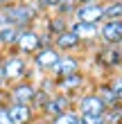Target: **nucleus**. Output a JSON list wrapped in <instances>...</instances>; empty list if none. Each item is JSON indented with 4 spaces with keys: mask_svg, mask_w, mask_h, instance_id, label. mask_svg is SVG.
<instances>
[{
    "mask_svg": "<svg viewBox=\"0 0 122 124\" xmlns=\"http://www.w3.org/2000/svg\"><path fill=\"white\" fill-rule=\"evenodd\" d=\"M0 72H2V81L5 79L7 81H20L27 72V61L18 54H11L7 59H2V70Z\"/></svg>",
    "mask_w": 122,
    "mask_h": 124,
    "instance_id": "obj_1",
    "label": "nucleus"
},
{
    "mask_svg": "<svg viewBox=\"0 0 122 124\" xmlns=\"http://www.w3.org/2000/svg\"><path fill=\"white\" fill-rule=\"evenodd\" d=\"M75 18L77 23H88V25H97L104 18V7L93 2V5H77L75 7Z\"/></svg>",
    "mask_w": 122,
    "mask_h": 124,
    "instance_id": "obj_2",
    "label": "nucleus"
},
{
    "mask_svg": "<svg viewBox=\"0 0 122 124\" xmlns=\"http://www.w3.org/2000/svg\"><path fill=\"white\" fill-rule=\"evenodd\" d=\"M16 45L23 54H36L41 50V36L34 32V30H20L18 32V39H16Z\"/></svg>",
    "mask_w": 122,
    "mask_h": 124,
    "instance_id": "obj_3",
    "label": "nucleus"
},
{
    "mask_svg": "<svg viewBox=\"0 0 122 124\" xmlns=\"http://www.w3.org/2000/svg\"><path fill=\"white\" fill-rule=\"evenodd\" d=\"M99 36L109 45H120L122 43V20H106L99 27Z\"/></svg>",
    "mask_w": 122,
    "mask_h": 124,
    "instance_id": "obj_4",
    "label": "nucleus"
},
{
    "mask_svg": "<svg viewBox=\"0 0 122 124\" xmlns=\"http://www.w3.org/2000/svg\"><path fill=\"white\" fill-rule=\"evenodd\" d=\"M61 56L57 52L54 47H41L36 54H34V65H36L39 70H52L57 61H59Z\"/></svg>",
    "mask_w": 122,
    "mask_h": 124,
    "instance_id": "obj_5",
    "label": "nucleus"
},
{
    "mask_svg": "<svg viewBox=\"0 0 122 124\" xmlns=\"http://www.w3.org/2000/svg\"><path fill=\"white\" fill-rule=\"evenodd\" d=\"M70 111V97L68 95H52L48 99V104L43 106V113L50 115V117H57V115Z\"/></svg>",
    "mask_w": 122,
    "mask_h": 124,
    "instance_id": "obj_6",
    "label": "nucleus"
},
{
    "mask_svg": "<svg viewBox=\"0 0 122 124\" xmlns=\"http://www.w3.org/2000/svg\"><path fill=\"white\" fill-rule=\"evenodd\" d=\"M79 113L81 115H104L106 108L97 95H86L79 99Z\"/></svg>",
    "mask_w": 122,
    "mask_h": 124,
    "instance_id": "obj_7",
    "label": "nucleus"
},
{
    "mask_svg": "<svg viewBox=\"0 0 122 124\" xmlns=\"http://www.w3.org/2000/svg\"><path fill=\"white\" fill-rule=\"evenodd\" d=\"M34 95H36V88H34L32 84H16L11 88V99L14 104H25L30 106L34 101Z\"/></svg>",
    "mask_w": 122,
    "mask_h": 124,
    "instance_id": "obj_8",
    "label": "nucleus"
},
{
    "mask_svg": "<svg viewBox=\"0 0 122 124\" xmlns=\"http://www.w3.org/2000/svg\"><path fill=\"white\" fill-rule=\"evenodd\" d=\"M77 68H79V61H77L75 56H61V59L57 61V65L52 68V72L59 79H63L68 75H77Z\"/></svg>",
    "mask_w": 122,
    "mask_h": 124,
    "instance_id": "obj_9",
    "label": "nucleus"
},
{
    "mask_svg": "<svg viewBox=\"0 0 122 124\" xmlns=\"http://www.w3.org/2000/svg\"><path fill=\"white\" fill-rule=\"evenodd\" d=\"M70 32H73L77 39L81 41H93L99 36V27L97 25H88V23H73V27H70Z\"/></svg>",
    "mask_w": 122,
    "mask_h": 124,
    "instance_id": "obj_10",
    "label": "nucleus"
},
{
    "mask_svg": "<svg viewBox=\"0 0 122 124\" xmlns=\"http://www.w3.org/2000/svg\"><path fill=\"white\" fill-rule=\"evenodd\" d=\"M7 111H9L11 124H30L32 122V108L25 104H11Z\"/></svg>",
    "mask_w": 122,
    "mask_h": 124,
    "instance_id": "obj_11",
    "label": "nucleus"
},
{
    "mask_svg": "<svg viewBox=\"0 0 122 124\" xmlns=\"http://www.w3.org/2000/svg\"><path fill=\"white\" fill-rule=\"evenodd\" d=\"M54 43H57V47H59V50H75V47H79V39H77L70 30L57 34L54 36Z\"/></svg>",
    "mask_w": 122,
    "mask_h": 124,
    "instance_id": "obj_12",
    "label": "nucleus"
},
{
    "mask_svg": "<svg viewBox=\"0 0 122 124\" xmlns=\"http://www.w3.org/2000/svg\"><path fill=\"white\" fill-rule=\"evenodd\" d=\"M104 18L106 20H122V0H113L104 7Z\"/></svg>",
    "mask_w": 122,
    "mask_h": 124,
    "instance_id": "obj_13",
    "label": "nucleus"
},
{
    "mask_svg": "<svg viewBox=\"0 0 122 124\" xmlns=\"http://www.w3.org/2000/svg\"><path fill=\"white\" fill-rule=\"evenodd\" d=\"M18 32L16 27H0V45H16Z\"/></svg>",
    "mask_w": 122,
    "mask_h": 124,
    "instance_id": "obj_14",
    "label": "nucleus"
},
{
    "mask_svg": "<svg viewBox=\"0 0 122 124\" xmlns=\"http://www.w3.org/2000/svg\"><path fill=\"white\" fill-rule=\"evenodd\" d=\"M97 97L102 99L104 108H106V106H118V97L113 95V90L109 88V86H102V88H99V93H97Z\"/></svg>",
    "mask_w": 122,
    "mask_h": 124,
    "instance_id": "obj_15",
    "label": "nucleus"
},
{
    "mask_svg": "<svg viewBox=\"0 0 122 124\" xmlns=\"http://www.w3.org/2000/svg\"><path fill=\"white\" fill-rule=\"evenodd\" d=\"M52 124H79V115H77L75 111H66V113L57 115V117L52 120Z\"/></svg>",
    "mask_w": 122,
    "mask_h": 124,
    "instance_id": "obj_16",
    "label": "nucleus"
},
{
    "mask_svg": "<svg viewBox=\"0 0 122 124\" xmlns=\"http://www.w3.org/2000/svg\"><path fill=\"white\" fill-rule=\"evenodd\" d=\"M81 81H84V77H79V75H68V77H63V79H59V84L61 88H77V86H81Z\"/></svg>",
    "mask_w": 122,
    "mask_h": 124,
    "instance_id": "obj_17",
    "label": "nucleus"
},
{
    "mask_svg": "<svg viewBox=\"0 0 122 124\" xmlns=\"http://www.w3.org/2000/svg\"><path fill=\"white\" fill-rule=\"evenodd\" d=\"M99 56H109V63L111 65H120L122 63V50H120V45H115L113 50H104Z\"/></svg>",
    "mask_w": 122,
    "mask_h": 124,
    "instance_id": "obj_18",
    "label": "nucleus"
},
{
    "mask_svg": "<svg viewBox=\"0 0 122 124\" xmlns=\"http://www.w3.org/2000/svg\"><path fill=\"white\" fill-rule=\"evenodd\" d=\"M59 14H61V18L63 16H70V14H75V7H77V0H61L59 5Z\"/></svg>",
    "mask_w": 122,
    "mask_h": 124,
    "instance_id": "obj_19",
    "label": "nucleus"
},
{
    "mask_svg": "<svg viewBox=\"0 0 122 124\" xmlns=\"http://www.w3.org/2000/svg\"><path fill=\"white\" fill-rule=\"evenodd\" d=\"M104 120H106V124H115L118 120H122V106H120V108L113 106V111L104 113Z\"/></svg>",
    "mask_w": 122,
    "mask_h": 124,
    "instance_id": "obj_20",
    "label": "nucleus"
},
{
    "mask_svg": "<svg viewBox=\"0 0 122 124\" xmlns=\"http://www.w3.org/2000/svg\"><path fill=\"white\" fill-rule=\"evenodd\" d=\"M79 124H106L104 115H79Z\"/></svg>",
    "mask_w": 122,
    "mask_h": 124,
    "instance_id": "obj_21",
    "label": "nucleus"
},
{
    "mask_svg": "<svg viewBox=\"0 0 122 124\" xmlns=\"http://www.w3.org/2000/svg\"><path fill=\"white\" fill-rule=\"evenodd\" d=\"M109 88H111V90H113V95L118 97V101H122V77H115V79L111 81Z\"/></svg>",
    "mask_w": 122,
    "mask_h": 124,
    "instance_id": "obj_22",
    "label": "nucleus"
},
{
    "mask_svg": "<svg viewBox=\"0 0 122 124\" xmlns=\"http://www.w3.org/2000/svg\"><path fill=\"white\" fill-rule=\"evenodd\" d=\"M50 30L54 32V36L57 34H61V32H66V23H63V18L59 16V18H54L52 23H50Z\"/></svg>",
    "mask_w": 122,
    "mask_h": 124,
    "instance_id": "obj_23",
    "label": "nucleus"
},
{
    "mask_svg": "<svg viewBox=\"0 0 122 124\" xmlns=\"http://www.w3.org/2000/svg\"><path fill=\"white\" fill-rule=\"evenodd\" d=\"M48 99H50V97H48L43 90H36V95H34V101H36L39 106H45V104H48Z\"/></svg>",
    "mask_w": 122,
    "mask_h": 124,
    "instance_id": "obj_24",
    "label": "nucleus"
},
{
    "mask_svg": "<svg viewBox=\"0 0 122 124\" xmlns=\"http://www.w3.org/2000/svg\"><path fill=\"white\" fill-rule=\"evenodd\" d=\"M36 2H39L41 9H52V7H57L61 0H36Z\"/></svg>",
    "mask_w": 122,
    "mask_h": 124,
    "instance_id": "obj_25",
    "label": "nucleus"
},
{
    "mask_svg": "<svg viewBox=\"0 0 122 124\" xmlns=\"http://www.w3.org/2000/svg\"><path fill=\"white\" fill-rule=\"evenodd\" d=\"M0 124H11V117H9V111L5 106H0Z\"/></svg>",
    "mask_w": 122,
    "mask_h": 124,
    "instance_id": "obj_26",
    "label": "nucleus"
},
{
    "mask_svg": "<svg viewBox=\"0 0 122 124\" xmlns=\"http://www.w3.org/2000/svg\"><path fill=\"white\" fill-rule=\"evenodd\" d=\"M93 2H97V0H77V5H93Z\"/></svg>",
    "mask_w": 122,
    "mask_h": 124,
    "instance_id": "obj_27",
    "label": "nucleus"
},
{
    "mask_svg": "<svg viewBox=\"0 0 122 124\" xmlns=\"http://www.w3.org/2000/svg\"><path fill=\"white\" fill-rule=\"evenodd\" d=\"M0 70H2V59H0ZM0 77H2V72H0Z\"/></svg>",
    "mask_w": 122,
    "mask_h": 124,
    "instance_id": "obj_28",
    "label": "nucleus"
},
{
    "mask_svg": "<svg viewBox=\"0 0 122 124\" xmlns=\"http://www.w3.org/2000/svg\"><path fill=\"white\" fill-rule=\"evenodd\" d=\"M0 104H2V93H0Z\"/></svg>",
    "mask_w": 122,
    "mask_h": 124,
    "instance_id": "obj_29",
    "label": "nucleus"
},
{
    "mask_svg": "<svg viewBox=\"0 0 122 124\" xmlns=\"http://www.w3.org/2000/svg\"><path fill=\"white\" fill-rule=\"evenodd\" d=\"M0 86H2V77H0Z\"/></svg>",
    "mask_w": 122,
    "mask_h": 124,
    "instance_id": "obj_30",
    "label": "nucleus"
}]
</instances>
